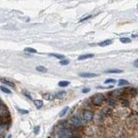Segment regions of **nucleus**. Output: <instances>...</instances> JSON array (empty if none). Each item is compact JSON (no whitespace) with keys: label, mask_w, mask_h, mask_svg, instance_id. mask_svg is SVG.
Wrapping results in <instances>:
<instances>
[{"label":"nucleus","mask_w":138,"mask_h":138,"mask_svg":"<svg viewBox=\"0 0 138 138\" xmlns=\"http://www.w3.org/2000/svg\"><path fill=\"white\" fill-rule=\"evenodd\" d=\"M104 95L101 94V93H97V94L93 95L92 97L91 101L94 105H100L104 102Z\"/></svg>","instance_id":"f257e3e1"},{"label":"nucleus","mask_w":138,"mask_h":138,"mask_svg":"<svg viewBox=\"0 0 138 138\" xmlns=\"http://www.w3.org/2000/svg\"><path fill=\"white\" fill-rule=\"evenodd\" d=\"M57 135L60 138H72L74 136L73 132L70 129H61L57 132Z\"/></svg>","instance_id":"f03ea898"},{"label":"nucleus","mask_w":138,"mask_h":138,"mask_svg":"<svg viewBox=\"0 0 138 138\" xmlns=\"http://www.w3.org/2000/svg\"><path fill=\"white\" fill-rule=\"evenodd\" d=\"M93 117V112L90 110H85L83 112V118L85 121H91Z\"/></svg>","instance_id":"7ed1b4c3"},{"label":"nucleus","mask_w":138,"mask_h":138,"mask_svg":"<svg viewBox=\"0 0 138 138\" xmlns=\"http://www.w3.org/2000/svg\"><path fill=\"white\" fill-rule=\"evenodd\" d=\"M70 122H71V123L75 127H79L81 125V120H80L78 117H73L70 119Z\"/></svg>","instance_id":"20e7f679"},{"label":"nucleus","mask_w":138,"mask_h":138,"mask_svg":"<svg viewBox=\"0 0 138 138\" xmlns=\"http://www.w3.org/2000/svg\"><path fill=\"white\" fill-rule=\"evenodd\" d=\"M9 114V111H8L7 107H5L4 104H1V108H0V115H1V117H7V115Z\"/></svg>","instance_id":"39448f33"},{"label":"nucleus","mask_w":138,"mask_h":138,"mask_svg":"<svg viewBox=\"0 0 138 138\" xmlns=\"http://www.w3.org/2000/svg\"><path fill=\"white\" fill-rule=\"evenodd\" d=\"M80 76L83 78H94V77H97L98 74H92V73H81V74H80Z\"/></svg>","instance_id":"423d86ee"},{"label":"nucleus","mask_w":138,"mask_h":138,"mask_svg":"<svg viewBox=\"0 0 138 138\" xmlns=\"http://www.w3.org/2000/svg\"><path fill=\"white\" fill-rule=\"evenodd\" d=\"M94 55L92 54H87V55H80L78 60L79 61H83V60H86V59H89V58H92Z\"/></svg>","instance_id":"0eeeda50"},{"label":"nucleus","mask_w":138,"mask_h":138,"mask_svg":"<svg viewBox=\"0 0 138 138\" xmlns=\"http://www.w3.org/2000/svg\"><path fill=\"white\" fill-rule=\"evenodd\" d=\"M122 94H123V90H115V91H113L110 93V95H111L112 97H114V98H116V97H120Z\"/></svg>","instance_id":"6e6552de"},{"label":"nucleus","mask_w":138,"mask_h":138,"mask_svg":"<svg viewBox=\"0 0 138 138\" xmlns=\"http://www.w3.org/2000/svg\"><path fill=\"white\" fill-rule=\"evenodd\" d=\"M111 43H112L111 40H105V41H104V42H101L98 45L100 46V47H106V46L110 45V44H111Z\"/></svg>","instance_id":"1a4fd4ad"},{"label":"nucleus","mask_w":138,"mask_h":138,"mask_svg":"<svg viewBox=\"0 0 138 138\" xmlns=\"http://www.w3.org/2000/svg\"><path fill=\"white\" fill-rule=\"evenodd\" d=\"M34 104H35V105L36 106L37 109H41V108L42 107V105H43V103H42V100H35Z\"/></svg>","instance_id":"9d476101"},{"label":"nucleus","mask_w":138,"mask_h":138,"mask_svg":"<svg viewBox=\"0 0 138 138\" xmlns=\"http://www.w3.org/2000/svg\"><path fill=\"white\" fill-rule=\"evenodd\" d=\"M106 73H108V74H122L123 71L119 70V69H111V70H107Z\"/></svg>","instance_id":"9b49d317"},{"label":"nucleus","mask_w":138,"mask_h":138,"mask_svg":"<svg viewBox=\"0 0 138 138\" xmlns=\"http://www.w3.org/2000/svg\"><path fill=\"white\" fill-rule=\"evenodd\" d=\"M1 81H2V83L5 84V85H9L10 87H15V85H14L13 83H11V82L8 81V80H4V79H1Z\"/></svg>","instance_id":"f8f14e48"},{"label":"nucleus","mask_w":138,"mask_h":138,"mask_svg":"<svg viewBox=\"0 0 138 138\" xmlns=\"http://www.w3.org/2000/svg\"><path fill=\"white\" fill-rule=\"evenodd\" d=\"M68 85H69V82L66 81V80L59 82V86H61V87H66V86H67Z\"/></svg>","instance_id":"ddd939ff"},{"label":"nucleus","mask_w":138,"mask_h":138,"mask_svg":"<svg viewBox=\"0 0 138 138\" xmlns=\"http://www.w3.org/2000/svg\"><path fill=\"white\" fill-rule=\"evenodd\" d=\"M36 70H37L38 72L46 73V72H47V68L44 67V66H38L37 67H36Z\"/></svg>","instance_id":"4468645a"},{"label":"nucleus","mask_w":138,"mask_h":138,"mask_svg":"<svg viewBox=\"0 0 138 138\" xmlns=\"http://www.w3.org/2000/svg\"><path fill=\"white\" fill-rule=\"evenodd\" d=\"M120 42H123V43H129L131 42V40L128 37H123L120 39Z\"/></svg>","instance_id":"2eb2a0df"},{"label":"nucleus","mask_w":138,"mask_h":138,"mask_svg":"<svg viewBox=\"0 0 138 138\" xmlns=\"http://www.w3.org/2000/svg\"><path fill=\"white\" fill-rule=\"evenodd\" d=\"M68 110H69V107H68V106H66V107H65L64 109H63V110H62V111L61 112V114H60V117H64V116L66 115V112L68 111Z\"/></svg>","instance_id":"dca6fc26"},{"label":"nucleus","mask_w":138,"mask_h":138,"mask_svg":"<svg viewBox=\"0 0 138 138\" xmlns=\"http://www.w3.org/2000/svg\"><path fill=\"white\" fill-rule=\"evenodd\" d=\"M117 85H120V86H122V85H129V82L127 81V80H120L119 81H118V83H117Z\"/></svg>","instance_id":"f3484780"},{"label":"nucleus","mask_w":138,"mask_h":138,"mask_svg":"<svg viewBox=\"0 0 138 138\" xmlns=\"http://www.w3.org/2000/svg\"><path fill=\"white\" fill-rule=\"evenodd\" d=\"M49 55L55 57V58H57V59H62V60L65 58V56L63 55H58V54H50Z\"/></svg>","instance_id":"a211bd4d"},{"label":"nucleus","mask_w":138,"mask_h":138,"mask_svg":"<svg viewBox=\"0 0 138 138\" xmlns=\"http://www.w3.org/2000/svg\"><path fill=\"white\" fill-rule=\"evenodd\" d=\"M66 95V92H59L56 93V97L59 98H61Z\"/></svg>","instance_id":"6ab92c4d"},{"label":"nucleus","mask_w":138,"mask_h":138,"mask_svg":"<svg viewBox=\"0 0 138 138\" xmlns=\"http://www.w3.org/2000/svg\"><path fill=\"white\" fill-rule=\"evenodd\" d=\"M0 89L2 90V92H5V93H8V94H9V93L11 92L9 91V89H7V88L4 87V86H3V85H1V86H0Z\"/></svg>","instance_id":"aec40b11"},{"label":"nucleus","mask_w":138,"mask_h":138,"mask_svg":"<svg viewBox=\"0 0 138 138\" xmlns=\"http://www.w3.org/2000/svg\"><path fill=\"white\" fill-rule=\"evenodd\" d=\"M129 90V92H130V94L132 95V96H136V94H137V91H136L135 88H130Z\"/></svg>","instance_id":"412c9836"},{"label":"nucleus","mask_w":138,"mask_h":138,"mask_svg":"<svg viewBox=\"0 0 138 138\" xmlns=\"http://www.w3.org/2000/svg\"><path fill=\"white\" fill-rule=\"evenodd\" d=\"M25 51L26 52H29V53H36V50L34 48H31V47H26L25 48Z\"/></svg>","instance_id":"4be33fe9"},{"label":"nucleus","mask_w":138,"mask_h":138,"mask_svg":"<svg viewBox=\"0 0 138 138\" xmlns=\"http://www.w3.org/2000/svg\"><path fill=\"white\" fill-rule=\"evenodd\" d=\"M110 83H116V80H113V79H107L104 81V84H110Z\"/></svg>","instance_id":"5701e85b"},{"label":"nucleus","mask_w":138,"mask_h":138,"mask_svg":"<svg viewBox=\"0 0 138 138\" xmlns=\"http://www.w3.org/2000/svg\"><path fill=\"white\" fill-rule=\"evenodd\" d=\"M39 131H40V127L39 126H36L34 128V133L35 134H39Z\"/></svg>","instance_id":"b1692460"},{"label":"nucleus","mask_w":138,"mask_h":138,"mask_svg":"<svg viewBox=\"0 0 138 138\" xmlns=\"http://www.w3.org/2000/svg\"><path fill=\"white\" fill-rule=\"evenodd\" d=\"M60 64H61V65H68V64H69V61H66V60H62V61H61Z\"/></svg>","instance_id":"393cba45"},{"label":"nucleus","mask_w":138,"mask_h":138,"mask_svg":"<svg viewBox=\"0 0 138 138\" xmlns=\"http://www.w3.org/2000/svg\"><path fill=\"white\" fill-rule=\"evenodd\" d=\"M122 104L123 105H125V106H129V102L127 100H123L122 101Z\"/></svg>","instance_id":"a878e982"},{"label":"nucleus","mask_w":138,"mask_h":138,"mask_svg":"<svg viewBox=\"0 0 138 138\" xmlns=\"http://www.w3.org/2000/svg\"><path fill=\"white\" fill-rule=\"evenodd\" d=\"M19 112L20 113H23V114H27L28 113V110H22V109H19Z\"/></svg>","instance_id":"bb28decb"},{"label":"nucleus","mask_w":138,"mask_h":138,"mask_svg":"<svg viewBox=\"0 0 138 138\" xmlns=\"http://www.w3.org/2000/svg\"><path fill=\"white\" fill-rule=\"evenodd\" d=\"M90 92L89 88H85V89L82 90V92H83V93H87V92Z\"/></svg>","instance_id":"cd10ccee"},{"label":"nucleus","mask_w":138,"mask_h":138,"mask_svg":"<svg viewBox=\"0 0 138 138\" xmlns=\"http://www.w3.org/2000/svg\"><path fill=\"white\" fill-rule=\"evenodd\" d=\"M91 18V16H87L86 17H85V18H82L81 20H80V22H83V21H85V20H87V19H90Z\"/></svg>","instance_id":"c85d7f7f"},{"label":"nucleus","mask_w":138,"mask_h":138,"mask_svg":"<svg viewBox=\"0 0 138 138\" xmlns=\"http://www.w3.org/2000/svg\"><path fill=\"white\" fill-rule=\"evenodd\" d=\"M24 94H25V95H26V96H27V97H28V98H29V99H30V98H31L30 95L28 94V93H27V92H24Z\"/></svg>","instance_id":"c756f323"},{"label":"nucleus","mask_w":138,"mask_h":138,"mask_svg":"<svg viewBox=\"0 0 138 138\" xmlns=\"http://www.w3.org/2000/svg\"><path fill=\"white\" fill-rule=\"evenodd\" d=\"M134 66H136V67H138V64H136V63H135V64H134Z\"/></svg>","instance_id":"7c9ffc66"},{"label":"nucleus","mask_w":138,"mask_h":138,"mask_svg":"<svg viewBox=\"0 0 138 138\" xmlns=\"http://www.w3.org/2000/svg\"><path fill=\"white\" fill-rule=\"evenodd\" d=\"M135 63H136V64H138V59H137V60H136V61H135Z\"/></svg>","instance_id":"2f4dec72"}]
</instances>
